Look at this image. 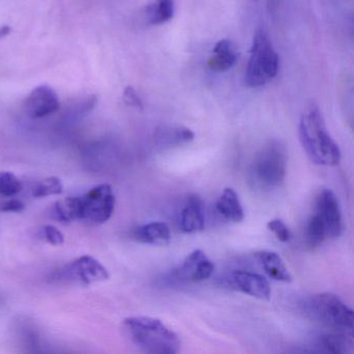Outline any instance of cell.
Here are the masks:
<instances>
[{
    "instance_id": "obj_1",
    "label": "cell",
    "mask_w": 354,
    "mask_h": 354,
    "mask_svg": "<svg viewBox=\"0 0 354 354\" xmlns=\"http://www.w3.org/2000/svg\"><path fill=\"white\" fill-rule=\"evenodd\" d=\"M298 133L302 148L313 163L321 167L339 165L341 150L327 130L324 118L316 103L310 102L304 107Z\"/></svg>"
},
{
    "instance_id": "obj_2",
    "label": "cell",
    "mask_w": 354,
    "mask_h": 354,
    "mask_svg": "<svg viewBox=\"0 0 354 354\" xmlns=\"http://www.w3.org/2000/svg\"><path fill=\"white\" fill-rule=\"evenodd\" d=\"M123 329L130 341L146 353L176 354L181 349L177 333L159 319L128 317L123 321Z\"/></svg>"
},
{
    "instance_id": "obj_3",
    "label": "cell",
    "mask_w": 354,
    "mask_h": 354,
    "mask_svg": "<svg viewBox=\"0 0 354 354\" xmlns=\"http://www.w3.org/2000/svg\"><path fill=\"white\" fill-rule=\"evenodd\" d=\"M288 152L279 140H270L257 153L250 169V181L261 190L281 185L287 175Z\"/></svg>"
},
{
    "instance_id": "obj_4",
    "label": "cell",
    "mask_w": 354,
    "mask_h": 354,
    "mask_svg": "<svg viewBox=\"0 0 354 354\" xmlns=\"http://www.w3.org/2000/svg\"><path fill=\"white\" fill-rule=\"evenodd\" d=\"M304 315L333 331H353V310L333 293L314 294L301 304Z\"/></svg>"
},
{
    "instance_id": "obj_5",
    "label": "cell",
    "mask_w": 354,
    "mask_h": 354,
    "mask_svg": "<svg viewBox=\"0 0 354 354\" xmlns=\"http://www.w3.org/2000/svg\"><path fill=\"white\" fill-rule=\"evenodd\" d=\"M279 72V55L265 30L254 35L246 66L244 82L250 88H262L274 80Z\"/></svg>"
},
{
    "instance_id": "obj_6",
    "label": "cell",
    "mask_w": 354,
    "mask_h": 354,
    "mask_svg": "<svg viewBox=\"0 0 354 354\" xmlns=\"http://www.w3.org/2000/svg\"><path fill=\"white\" fill-rule=\"evenodd\" d=\"M109 279L106 267L92 256H82L53 274V281L62 285L88 286Z\"/></svg>"
},
{
    "instance_id": "obj_7",
    "label": "cell",
    "mask_w": 354,
    "mask_h": 354,
    "mask_svg": "<svg viewBox=\"0 0 354 354\" xmlns=\"http://www.w3.org/2000/svg\"><path fill=\"white\" fill-rule=\"evenodd\" d=\"M115 196L109 184H101L82 196V218L92 225H102L113 216Z\"/></svg>"
},
{
    "instance_id": "obj_8",
    "label": "cell",
    "mask_w": 354,
    "mask_h": 354,
    "mask_svg": "<svg viewBox=\"0 0 354 354\" xmlns=\"http://www.w3.org/2000/svg\"><path fill=\"white\" fill-rule=\"evenodd\" d=\"M316 213L324 225L327 238H339L344 231L343 215L335 192L323 189L316 202Z\"/></svg>"
},
{
    "instance_id": "obj_9",
    "label": "cell",
    "mask_w": 354,
    "mask_h": 354,
    "mask_svg": "<svg viewBox=\"0 0 354 354\" xmlns=\"http://www.w3.org/2000/svg\"><path fill=\"white\" fill-rule=\"evenodd\" d=\"M214 264L202 250L190 252L179 268L171 272L174 281L200 283L210 279L214 272Z\"/></svg>"
},
{
    "instance_id": "obj_10",
    "label": "cell",
    "mask_w": 354,
    "mask_h": 354,
    "mask_svg": "<svg viewBox=\"0 0 354 354\" xmlns=\"http://www.w3.org/2000/svg\"><path fill=\"white\" fill-rule=\"evenodd\" d=\"M24 109L32 119H42L57 113L61 109V103L55 91L42 84L30 92L24 100Z\"/></svg>"
},
{
    "instance_id": "obj_11",
    "label": "cell",
    "mask_w": 354,
    "mask_h": 354,
    "mask_svg": "<svg viewBox=\"0 0 354 354\" xmlns=\"http://www.w3.org/2000/svg\"><path fill=\"white\" fill-rule=\"evenodd\" d=\"M230 287L246 295L261 300H269L271 288L268 281L263 275L250 271L236 270L227 279Z\"/></svg>"
},
{
    "instance_id": "obj_12",
    "label": "cell",
    "mask_w": 354,
    "mask_h": 354,
    "mask_svg": "<svg viewBox=\"0 0 354 354\" xmlns=\"http://www.w3.org/2000/svg\"><path fill=\"white\" fill-rule=\"evenodd\" d=\"M204 203L196 194L188 196L180 213V227L186 234L202 232L205 229Z\"/></svg>"
},
{
    "instance_id": "obj_13",
    "label": "cell",
    "mask_w": 354,
    "mask_h": 354,
    "mask_svg": "<svg viewBox=\"0 0 354 354\" xmlns=\"http://www.w3.org/2000/svg\"><path fill=\"white\" fill-rule=\"evenodd\" d=\"M254 258L261 268L273 281L291 283L292 275L286 267L283 259L277 252L271 250H260L254 254Z\"/></svg>"
},
{
    "instance_id": "obj_14",
    "label": "cell",
    "mask_w": 354,
    "mask_h": 354,
    "mask_svg": "<svg viewBox=\"0 0 354 354\" xmlns=\"http://www.w3.org/2000/svg\"><path fill=\"white\" fill-rule=\"evenodd\" d=\"M212 57H209V69L214 72H227L234 67L238 61L237 51L233 43L227 39L218 41L212 50Z\"/></svg>"
},
{
    "instance_id": "obj_15",
    "label": "cell",
    "mask_w": 354,
    "mask_h": 354,
    "mask_svg": "<svg viewBox=\"0 0 354 354\" xmlns=\"http://www.w3.org/2000/svg\"><path fill=\"white\" fill-rule=\"evenodd\" d=\"M133 238L140 243L165 245L171 241V230L167 223L153 221L136 227L133 231Z\"/></svg>"
},
{
    "instance_id": "obj_16",
    "label": "cell",
    "mask_w": 354,
    "mask_h": 354,
    "mask_svg": "<svg viewBox=\"0 0 354 354\" xmlns=\"http://www.w3.org/2000/svg\"><path fill=\"white\" fill-rule=\"evenodd\" d=\"M194 140V131L183 126H162L155 132V144L161 149L189 144Z\"/></svg>"
},
{
    "instance_id": "obj_17",
    "label": "cell",
    "mask_w": 354,
    "mask_h": 354,
    "mask_svg": "<svg viewBox=\"0 0 354 354\" xmlns=\"http://www.w3.org/2000/svg\"><path fill=\"white\" fill-rule=\"evenodd\" d=\"M216 210L223 218L232 223H241L244 210L237 192L233 188H225L216 202Z\"/></svg>"
},
{
    "instance_id": "obj_18",
    "label": "cell",
    "mask_w": 354,
    "mask_h": 354,
    "mask_svg": "<svg viewBox=\"0 0 354 354\" xmlns=\"http://www.w3.org/2000/svg\"><path fill=\"white\" fill-rule=\"evenodd\" d=\"M317 346L329 353H347L353 349V335L345 331H333L319 337Z\"/></svg>"
},
{
    "instance_id": "obj_19",
    "label": "cell",
    "mask_w": 354,
    "mask_h": 354,
    "mask_svg": "<svg viewBox=\"0 0 354 354\" xmlns=\"http://www.w3.org/2000/svg\"><path fill=\"white\" fill-rule=\"evenodd\" d=\"M53 214L57 221L63 223L82 218V198L71 196L57 201L53 206Z\"/></svg>"
},
{
    "instance_id": "obj_20",
    "label": "cell",
    "mask_w": 354,
    "mask_h": 354,
    "mask_svg": "<svg viewBox=\"0 0 354 354\" xmlns=\"http://www.w3.org/2000/svg\"><path fill=\"white\" fill-rule=\"evenodd\" d=\"M175 14L174 0H154L147 7L146 16L151 26L167 24Z\"/></svg>"
},
{
    "instance_id": "obj_21",
    "label": "cell",
    "mask_w": 354,
    "mask_h": 354,
    "mask_svg": "<svg viewBox=\"0 0 354 354\" xmlns=\"http://www.w3.org/2000/svg\"><path fill=\"white\" fill-rule=\"evenodd\" d=\"M306 237L308 245L312 246V248L321 245L327 238L324 225H323L322 221L316 213L308 219V225H306Z\"/></svg>"
},
{
    "instance_id": "obj_22",
    "label": "cell",
    "mask_w": 354,
    "mask_h": 354,
    "mask_svg": "<svg viewBox=\"0 0 354 354\" xmlns=\"http://www.w3.org/2000/svg\"><path fill=\"white\" fill-rule=\"evenodd\" d=\"M64 192V184L57 177H48L37 183L32 189L35 198H47L51 196H59Z\"/></svg>"
},
{
    "instance_id": "obj_23",
    "label": "cell",
    "mask_w": 354,
    "mask_h": 354,
    "mask_svg": "<svg viewBox=\"0 0 354 354\" xmlns=\"http://www.w3.org/2000/svg\"><path fill=\"white\" fill-rule=\"evenodd\" d=\"M21 181L11 171L0 173V196H15L21 192Z\"/></svg>"
},
{
    "instance_id": "obj_24",
    "label": "cell",
    "mask_w": 354,
    "mask_h": 354,
    "mask_svg": "<svg viewBox=\"0 0 354 354\" xmlns=\"http://www.w3.org/2000/svg\"><path fill=\"white\" fill-rule=\"evenodd\" d=\"M267 229L274 234L275 237H277L279 241L286 243V242H289L290 239H291V231L281 219H272V221H268Z\"/></svg>"
},
{
    "instance_id": "obj_25",
    "label": "cell",
    "mask_w": 354,
    "mask_h": 354,
    "mask_svg": "<svg viewBox=\"0 0 354 354\" xmlns=\"http://www.w3.org/2000/svg\"><path fill=\"white\" fill-rule=\"evenodd\" d=\"M43 236L48 243L59 246L65 243V235L55 225H47L43 227Z\"/></svg>"
},
{
    "instance_id": "obj_26",
    "label": "cell",
    "mask_w": 354,
    "mask_h": 354,
    "mask_svg": "<svg viewBox=\"0 0 354 354\" xmlns=\"http://www.w3.org/2000/svg\"><path fill=\"white\" fill-rule=\"evenodd\" d=\"M123 98L126 104L129 105V106L140 109H142V107H144V105H142V98H140L138 93L136 92L132 86H128V88H125V91H124Z\"/></svg>"
},
{
    "instance_id": "obj_27",
    "label": "cell",
    "mask_w": 354,
    "mask_h": 354,
    "mask_svg": "<svg viewBox=\"0 0 354 354\" xmlns=\"http://www.w3.org/2000/svg\"><path fill=\"white\" fill-rule=\"evenodd\" d=\"M24 208H26V204L22 201L17 200V198H12V200L0 204V211L1 212L18 213L24 211Z\"/></svg>"
},
{
    "instance_id": "obj_28",
    "label": "cell",
    "mask_w": 354,
    "mask_h": 354,
    "mask_svg": "<svg viewBox=\"0 0 354 354\" xmlns=\"http://www.w3.org/2000/svg\"><path fill=\"white\" fill-rule=\"evenodd\" d=\"M12 28L9 26H0V40L11 34Z\"/></svg>"
},
{
    "instance_id": "obj_29",
    "label": "cell",
    "mask_w": 354,
    "mask_h": 354,
    "mask_svg": "<svg viewBox=\"0 0 354 354\" xmlns=\"http://www.w3.org/2000/svg\"><path fill=\"white\" fill-rule=\"evenodd\" d=\"M1 304H3V299H1V297H0V306H1Z\"/></svg>"
}]
</instances>
